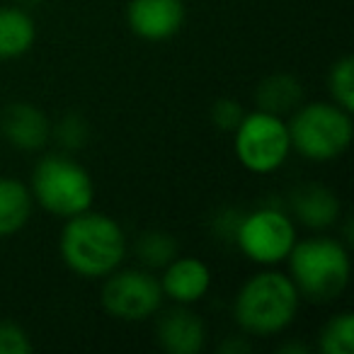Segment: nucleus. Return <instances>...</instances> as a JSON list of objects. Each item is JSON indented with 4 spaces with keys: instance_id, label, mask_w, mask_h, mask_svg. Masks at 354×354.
<instances>
[{
    "instance_id": "obj_2",
    "label": "nucleus",
    "mask_w": 354,
    "mask_h": 354,
    "mask_svg": "<svg viewBox=\"0 0 354 354\" xmlns=\"http://www.w3.org/2000/svg\"><path fill=\"white\" fill-rule=\"evenodd\" d=\"M301 294L289 274L265 270L252 274L238 289L233 301V318L250 337H274L296 320Z\"/></svg>"
},
{
    "instance_id": "obj_15",
    "label": "nucleus",
    "mask_w": 354,
    "mask_h": 354,
    "mask_svg": "<svg viewBox=\"0 0 354 354\" xmlns=\"http://www.w3.org/2000/svg\"><path fill=\"white\" fill-rule=\"evenodd\" d=\"M35 199L22 180L0 175V238H10L30 223Z\"/></svg>"
},
{
    "instance_id": "obj_22",
    "label": "nucleus",
    "mask_w": 354,
    "mask_h": 354,
    "mask_svg": "<svg viewBox=\"0 0 354 354\" xmlns=\"http://www.w3.org/2000/svg\"><path fill=\"white\" fill-rule=\"evenodd\" d=\"M56 136L59 141L64 143L66 148H78L85 143V124L83 119H75V117H68L59 124L56 129Z\"/></svg>"
},
{
    "instance_id": "obj_13",
    "label": "nucleus",
    "mask_w": 354,
    "mask_h": 354,
    "mask_svg": "<svg viewBox=\"0 0 354 354\" xmlns=\"http://www.w3.org/2000/svg\"><path fill=\"white\" fill-rule=\"evenodd\" d=\"M291 214L313 231H328L339 221V199L323 185H301L291 194Z\"/></svg>"
},
{
    "instance_id": "obj_9",
    "label": "nucleus",
    "mask_w": 354,
    "mask_h": 354,
    "mask_svg": "<svg viewBox=\"0 0 354 354\" xmlns=\"http://www.w3.org/2000/svg\"><path fill=\"white\" fill-rule=\"evenodd\" d=\"M127 22L143 41L172 39L185 25V0H131Z\"/></svg>"
},
{
    "instance_id": "obj_10",
    "label": "nucleus",
    "mask_w": 354,
    "mask_h": 354,
    "mask_svg": "<svg viewBox=\"0 0 354 354\" xmlns=\"http://www.w3.org/2000/svg\"><path fill=\"white\" fill-rule=\"evenodd\" d=\"M160 289L167 301L177 306H194L212 289V270L192 255H175L162 267Z\"/></svg>"
},
{
    "instance_id": "obj_17",
    "label": "nucleus",
    "mask_w": 354,
    "mask_h": 354,
    "mask_svg": "<svg viewBox=\"0 0 354 354\" xmlns=\"http://www.w3.org/2000/svg\"><path fill=\"white\" fill-rule=\"evenodd\" d=\"M323 354H352L354 352V315L352 310H339L323 325L318 337Z\"/></svg>"
},
{
    "instance_id": "obj_7",
    "label": "nucleus",
    "mask_w": 354,
    "mask_h": 354,
    "mask_svg": "<svg viewBox=\"0 0 354 354\" xmlns=\"http://www.w3.org/2000/svg\"><path fill=\"white\" fill-rule=\"evenodd\" d=\"M299 241L296 221L291 214L274 207H260L248 212L236 223V245L250 262L260 267H274L286 262L291 248Z\"/></svg>"
},
{
    "instance_id": "obj_8",
    "label": "nucleus",
    "mask_w": 354,
    "mask_h": 354,
    "mask_svg": "<svg viewBox=\"0 0 354 354\" xmlns=\"http://www.w3.org/2000/svg\"><path fill=\"white\" fill-rule=\"evenodd\" d=\"M165 301L160 279L148 270H114L104 277L102 308L124 323H141L160 313Z\"/></svg>"
},
{
    "instance_id": "obj_5",
    "label": "nucleus",
    "mask_w": 354,
    "mask_h": 354,
    "mask_svg": "<svg viewBox=\"0 0 354 354\" xmlns=\"http://www.w3.org/2000/svg\"><path fill=\"white\" fill-rule=\"evenodd\" d=\"M32 199L46 214L71 218L93 209L95 185L90 172L64 153H49L32 170Z\"/></svg>"
},
{
    "instance_id": "obj_11",
    "label": "nucleus",
    "mask_w": 354,
    "mask_h": 354,
    "mask_svg": "<svg viewBox=\"0 0 354 354\" xmlns=\"http://www.w3.org/2000/svg\"><path fill=\"white\" fill-rule=\"evenodd\" d=\"M156 342L167 354H199L207 344V325L192 306L175 304L170 310L158 315Z\"/></svg>"
},
{
    "instance_id": "obj_1",
    "label": "nucleus",
    "mask_w": 354,
    "mask_h": 354,
    "mask_svg": "<svg viewBox=\"0 0 354 354\" xmlns=\"http://www.w3.org/2000/svg\"><path fill=\"white\" fill-rule=\"evenodd\" d=\"M64 265L83 279H104L127 260V233L109 214L88 212L66 218L59 236Z\"/></svg>"
},
{
    "instance_id": "obj_6",
    "label": "nucleus",
    "mask_w": 354,
    "mask_h": 354,
    "mask_svg": "<svg viewBox=\"0 0 354 354\" xmlns=\"http://www.w3.org/2000/svg\"><path fill=\"white\" fill-rule=\"evenodd\" d=\"M233 153L238 162L252 175H272L291 156L289 127L279 114L267 109L243 114L233 129Z\"/></svg>"
},
{
    "instance_id": "obj_19",
    "label": "nucleus",
    "mask_w": 354,
    "mask_h": 354,
    "mask_svg": "<svg viewBox=\"0 0 354 354\" xmlns=\"http://www.w3.org/2000/svg\"><path fill=\"white\" fill-rule=\"evenodd\" d=\"M330 100L347 112H354V56L344 54L333 64L328 73Z\"/></svg>"
},
{
    "instance_id": "obj_3",
    "label": "nucleus",
    "mask_w": 354,
    "mask_h": 354,
    "mask_svg": "<svg viewBox=\"0 0 354 354\" xmlns=\"http://www.w3.org/2000/svg\"><path fill=\"white\" fill-rule=\"evenodd\" d=\"M286 265L301 299L313 304H330L339 299L352 277V257L347 245L330 236L296 241L286 257Z\"/></svg>"
},
{
    "instance_id": "obj_14",
    "label": "nucleus",
    "mask_w": 354,
    "mask_h": 354,
    "mask_svg": "<svg viewBox=\"0 0 354 354\" xmlns=\"http://www.w3.org/2000/svg\"><path fill=\"white\" fill-rule=\"evenodd\" d=\"M37 41V25L25 8L0 6V61L25 56Z\"/></svg>"
},
{
    "instance_id": "obj_20",
    "label": "nucleus",
    "mask_w": 354,
    "mask_h": 354,
    "mask_svg": "<svg viewBox=\"0 0 354 354\" xmlns=\"http://www.w3.org/2000/svg\"><path fill=\"white\" fill-rule=\"evenodd\" d=\"M35 349L30 335L12 320H0V354H30Z\"/></svg>"
},
{
    "instance_id": "obj_16",
    "label": "nucleus",
    "mask_w": 354,
    "mask_h": 354,
    "mask_svg": "<svg viewBox=\"0 0 354 354\" xmlns=\"http://www.w3.org/2000/svg\"><path fill=\"white\" fill-rule=\"evenodd\" d=\"M257 109H267L272 114H284L294 112L304 100V88L301 83L289 73H274L270 78H265L257 85Z\"/></svg>"
},
{
    "instance_id": "obj_23",
    "label": "nucleus",
    "mask_w": 354,
    "mask_h": 354,
    "mask_svg": "<svg viewBox=\"0 0 354 354\" xmlns=\"http://www.w3.org/2000/svg\"><path fill=\"white\" fill-rule=\"evenodd\" d=\"M279 352H308V349L301 347V344H286V347H281Z\"/></svg>"
},
{
    "instance_id": "obj_12",
    "label": "nucleus",
    "mask_w": 354,
    "mask_h": 354,
    "mask_svg": "<svg viewBox=\"0 0 354 354\" xmlns=\"http://www.w3.org/2000/svg\"><path fill=\"white\" fill-rule=\"evenodd\" d=\"M0 131L17 151L35 153L49 143L51 122L39 107L30 102H12L0 117Z\"/></svg>"
},
{
    "instance_id": "obj_21",
    "label": "nucleus",
    "mask_w": 354,
    "mask_h": 354,
    "mask_svg": "<svg viewBox=\"0 0 354 354\" xmlns=\"http://www.w3.org/2000/svg\"><path fill=\"white\" fill-rule=\"evenodd\" d=\"M243 109L238 102H233V100H218L216 104L212 107V119L214 124H216L218 129H223V131H233V129L238 127V122L243 119Z\"/></svg>"
},
{
    "instance_id": "obj_18",
    "label": "nucleus",
    "mask_w": 354,
    "mask_h": 354,
    "mask_svg": "<svg viewBox=\"0 0 354 354\" xmlns=\"http://www.w3.org/2000/svg\"><path fill=\"white\" fill-rule=\"evenodd\" d=\"M136 255L148 267H165L175 255H180L177 241L165 231H148L138 236Z\"/></svg>"
},
{
    "instance_id": "obj_4",
    "label": "nucleus",
    "mask_w": 354,
    "mask_h": 354,
    "mask_svg": "<svg viewBox=\"0 0 354 354\" xmlns=\"http://www.w3.org/2000/svg\"><path fill=\"white\" fill-rule=\"evenodd\" d=\"M291 151L310 162L337 160L354 138L352 112L330 102H301L286 122Z\"/></svg>"
}]
</instances>
